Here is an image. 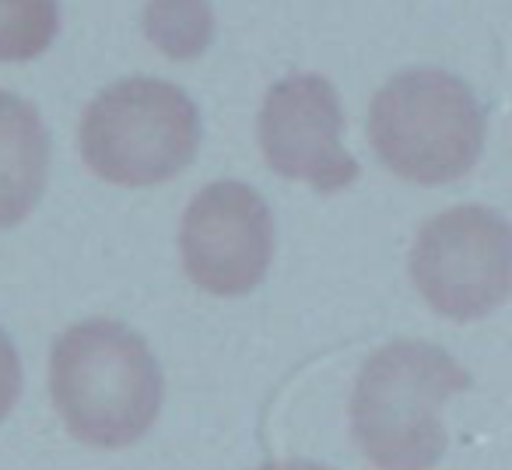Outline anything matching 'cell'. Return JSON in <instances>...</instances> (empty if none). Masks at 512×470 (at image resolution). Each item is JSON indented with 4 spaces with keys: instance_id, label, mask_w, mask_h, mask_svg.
Returning a JSON list of instances; mask_svg holds the SVG:
<instances>
[{
    "instance_id": "5b68a950",
    "label": "cell",
    "mask_w": 512,
    "mask_h": 470,
    "mask_svg": "<svg viewBox=\"0 0 512 470\" xmlns=\"http://www.w3.org/2000/svg\"><path fill=\"white\" fill-rule=\"evenodd\" d=\"M411 274L428 306L449 320L495 313L512 288L509 221L477 204L435 214L418 232Z\"/></svg>"
},
{
    "instance_id": "ba28073f",
    "label": "cell",
    "mask_w": 512,
    "mask_h": 470,
    "mask_svg": "<svg viewBox=\"0 0 512 470\" xmlns=\"http://www.w3.org/2000/svg\"><path fill=\"white\" fill-rule=\"evenodd\" d=\"M50 172V137L36 106L0 92V228H11L39 204Z\"/></svg>"
},
{
    "instance_id": "6da1fadb",
    "label": "cell",
    "mask_w": 512,
    "mask_h": 470,
    "mask_svg": "<svg viewBox=\"0 0 512 470\" xmlns=\"http://www.w3.org/2000/svg\"><path fill=\"white\" fill-rule=\"evenodd\" d=\"M50 393L74 439L95 449H123L155 425L162 369L130 327L85 320L53 344Z\"/></svg>"
},
{
    "instance_id": "7c38bea8",
    "label": "cell",
    "mask_w": 512,
    "mask_h": 470,
    "mask_svg": "<svg viewBox=\"0 0 512 470\" xmlns=\"http://www.w3.org/2000/svg\"><path fill=\"white\" fill-rule=\"evenodd\" d=\"M256 470H330V467H320V463H309V460H278V463H264V467Z\"/></svg>"
},
{
    "instance_id": "8992f818",
    "label": "cell",
    "mask_w": 512,
    "mask_h": 470,
    "mask_svg": "<svg viewBox=\"0 0 512 470\" xmlns=\"http://www.w3.org/2000/svg\"><path fill=\"white\" fill-rule=\"evenodd\" d=\"M190 281L207 295H246L274 257L271 207L253 186L218 179L190 200L179 232Z\"/></svg>"
},
{
    "instance_id": "8fae6325",
    "label": "cell",
    "mask_w": 512,
    "mask_h": 470,
    "mask_svg": "<svg viewBox=\"0 0 512 470\" xmlns=\"http://www.w3.org/2000/svg\"><path fill=\"white\" fill-rule=\"evenodd\" d=\"M18 393H22V362H18V351L11 344V337L0 330V421L11 414Z\"/></svg>"
},
{
    "instance_id": "30bf717a",
    "label": "cell",
    "mask_w": 512,
    "mask_h": 470,
    "mask_svg": "<svg viewBox=\"0 0 512 470\" xmlns=\"http://www.w3.org/2000/svg\"><path fill=\"white\" fill-rule=\"evenodd\" d=\"M60 32L57 0H0V60L22 64L53 46Z\"/></svg>"
},
{
    "instance_id": "9c48e42d",
    "label": "cell",
    "mask_w": 512,
    "mask_h": 470,
    "mask_svg": "<svg viewBox=\"0 0 512 470\" xmlns=\"http://www.w3.org/2000/svg\"><path fill=\"white\" fill-rule=\"evenodd\" d=\"M144 32L169 60H193L211 46V4L207 0H148Z\"/></svg>"
},
{
    "instance_id": "277c9868",
    "label": "cell",
    "mask_w": 512,
    "mask_h": 470,
    "mask_svg": "<svg viewBox=\"0 0 512 470\" xmlns=\"http://www.w3.org/2000/svg\"><path fill=\"white\" fill-rule=\"evenodd\" d=\"M197 148V106L183 88L158 78L116 81L81 120V158L116 186L165 183L193 162Z\"/></svg>"
},
{
    "instance_id": "52a82bcc",
    "label": "cell",
    "mask_w": 512,
    "mask_h": 470,
    "mask_svg": "<svg viewBox=\"0 0 512 470\" xmlns=\"http://www.w3.org/2000/svg\"><path fill=\"white\" fill-rule=\"evenodd\" d=\"M344 109L320 74H295L267 92L260 109V148L278 176L337 193L358 179V162L344 151Z\"/></svg>"
},
{
    "instance_id": "3957f363",
    "label": "cell",
    "mask_w": 512,
    "mask_h": 470,
    "mask_svg": "<svg viewBox=\"0 0 512 470\" xmlns=\"http://www.w3.org/2000/svg\"><path fill=\"white\" fill-rule=\"evenodd\" d=\"M376 155L400 179L439 186L467 176L484 148V113L456 74L421 67L379 88L369 113Z\"/></svg>"
},
{
    "instance_id": "7a4b0ae2",
    "label": "cell",
    "mask_w": 512,
    "mask_h": 470,
    "mask_svg": "<svg viewBox=\"0 0 512 470\" xmlns=\"http://www.w3.org/2000/svg\"><path fill=\"white\" fill-rule=\"evenodd\" d=\"M470 390V372L428 341L369 355L351 397V432L379 470H432L446 453L442 407Z\"/></svg>"
}]
</instances>
